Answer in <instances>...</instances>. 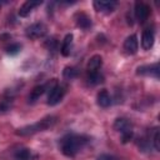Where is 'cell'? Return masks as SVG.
Masks as SVG:
<instances>
[{
    "mask_svg": "<svg viewBox=\"0 0 160 160\" xmlns=\"http://www.w3.org/2000/svg\"><path fill=\"white\" fill-rule=\"evenodd\" d=\"M101 66H102V58L100 55H94L90 58V60L88 62V72L89 74L98 72Z\"/></svg>",
    "mask_w": 160,
    "mask_h": 160,
    "instance_id": "cell-14",
    "label": "cell"
},
{
    "mask_svg": "<svg viewBox=\"0 0 160 160\" xmlns=\"http://www.w3.org/2000/svg\"><path fill=\"white\" fill-rule=\"evenodd\" d=\"M152 145L155 148V150H160V132H159V129L156 128L154 130V136H152Z\"/></svg>",
    "mask_w": 160,
    "mask_h": 160,
    "instance_id": "cell-21",
    "label": "cell"
},
{
    "mask_svg": "<svg viewBox=\"0 0 160 160\" xmlns=\"http://www.w3.org/2000/svg\"><path fill=\"white\" fill-rule=\"evenodd\" d=\"M159 72H160V68L158 62L150 64V65H141L136 69V74L141 75V76H151L155 79H159Z\"/></svg>",
    "mask_w": 160,
    "mask_h": 160,
    "instance_id": "cell-6",
    "label": "cell"
},
{
    "mask_svg": "<svg viewBox=\"0 0 160 160\" xmlns=\"http://www.w3.org/2000/svg\"><path fill=\"white\" fill-rule=\"evenodd\" d=\"M96 160H119V158H116L114 155H110V154H101L96 158Z\"/></svg>",
    "mask_w": 160,
    "mask_h": 160,
    "instance_id": "cell-22",
    "label": "cell"
},
{
    "mask_svg": "<svg viewBox=\"0 0 160 160\" xmlns=\"http://www.w3.org/2000/svg\"><path fill=\"white\" fill-rule=\"evenodd\" d=\"M56 122V116H52V115H49V116H45L42 118L41 120L31 124V125H26V126H22L20 129H18L15 131L16 135H20V136H29V135H34L36 132H40V131H45L48 129H50L51 126H54Z\"/></svg>",
    "mask_w": 160,
    "mask_h": 160,
    "instance_id": "cell-2",
    "label": "cell"
},
{
    "mask_svg": "<svg viewBox=\"0 0 160 160\" xmlns=\"http://www.w3.org/2000/svg\"><path fill=\"white\" fill-rule=\"evenodd\" d=\"M114 129L121 134V141L124 144L129 142L132 139V135H134L132 125H131V122L128 119H125V118H118L115 120V122H114Z\"/></svg>",
    "mask_w": 160,
    "mask_h": 160,
    "instance_id": "cell-3",
    "label": "cell"
},
{
    "mask_svg": "<svg viewBox=\"0 0 160 160\" xmlns=\"http://www.w3.org/2000/svg\"><path fill=\"white\" fill-rule=\"evenodd\" d=\"M26 36L30 39H40L46 35L48 28L44 22H34L26 28Z\"/></svg>",
    "mask_w": 160,
    "mask_h": 160,
    "instance_id": "cell-4",
    "label": "cell"
},
{
    "mask_svg": "<svg viewBox=\"0 0 160 160\" xmlns=\"http://www.w3.org/2000/svg\"><path fill=\"white\" fill-rule=\"evenodd\" d=\"M45 91H46V90H45V85H44V84H42V85H36V86L30 91V94H29V98H28V99H29V102H31V104L35 102Z\"/></svg>",
    "mask_w": 160,
    "mask_h": 160,
    "instance_id": "cell-16",
    "label": "cell"
},
{
    "mask_svg": "<svg viewBox=\"0 0 160 160\" xmlns=\"http://www.w3.org/2000/svg\"><path fill=\"white\" fill-rule=\"evenodd\" d=\"M31 156V152L26 148H20L14 152V159L15 160H29Z\"/></svg>",
    "mask_w": 160,
    "mask_h": 160,
    "instance_id": "cell-17",
    "label": "cell"
},
{
    "mask_svg": "<svg viewBox=\"0 0 160 160\" xmlns=\"http://www.w3.org/2000/svg\"><path fill=\"white\" fill-rule=\"evenodd\" d=\"M88 82H89L90 85H92V86L99 85V84L104 82V76L100 74V71H98V72H92V74H89V76H88Z\"/></svg>",
    "mask_w": 160,
    "mask_h": 160,
    "instance_id": "cell-18",
    "label": "cell"
},
{
    "mask_svg": "<svg viewBox=\"0 0 160 160\" xmlns=\"http://www.w3.org/2000/svg\"><path fill=\"white\" fill-rule=\"evenodd\" d=\"M10 38H11V35L4 34V35H1V36H0V40H2V41H4V39H10Z\"/></svg>",
    "mask_w": 160,
    "mask_h": 160,
    "instance_id": "cell-24",
    "label": "cell"
},
{
    "mask_svg": "<svg viewBox=\"0 0 160 160\" xmlns=\"http://www.w3.org/2000/svg\"><path fill=\"white\" fill-rule=\"evenodd\" d=\"M138 49H139L138 36L134 35V34L130 35V36H128V38L125 39V41H124V50H125L128 54L132 55V54H135V52L138 51Z\"/></svg>",
    "mask_w": 160,
    "mask_h": 160,
    "instance_id": "cell-9",
    "label": "cell"
},
{
    "mask_svg": "<svg viewBox=\"0 0 160 160\" xmlns=\"http://www.w3.org/2000/svg\"><path fill=\"white\" fill-rule=\"evenodd\" d=\"M72 34H66L64 40H62V45L60 49V52L62 56H69L71 52V46H72Z\"/></svg>",
    "mask_w": 160,
    "mask_h": 160,
    "instance_id": "cell-15",
    "label": "cell"
},
{
    "mask_svg": "<svg viewBox=\"0 0 160 160\" xmlns=\"http://www.w3.org/2000/svg\"><path fill=\"white\" fill-rule=\"evenodd\" d=\"M96 102H98V105L100 108H108V106H110L111 102H112V100H111V96H110L109 91L105 90V89L100 90L98 92V95H96Z\"/></svg>",
    "mask_w": 160,
    "mask_h": 160,
    "instance_id": "cell-11",
    "label": "cell"
},
{
    "mask_svg": "<svg viewBox=\"0 0 160 160\" xmlns=\"http://www.w3.org/2000/svg\"><path fill=\"white\" fill-rule=\"evenodd\" d=\"M75 21H76V25L79 28H81V29H84V30L90 29L91 25H92V21L90 19V16H88L84 12H78L75 15Z\"/></svg>",
    "mask_w": 160,
    "mask_h": 160,
    "instance_id": "cell-13",
    "label": "cell"
},
{
    "mask_svg": "<svg viewBox=\"0 0 160 160\" xmlns=\"http://www.w3.org/2000/svg\"><path fill=\"white\" fill-rule=\"evenodd\" d=\"M150 11H151V9H150V6H149L148 4L142 2V1H138V2H135L134 15H135L136 20H139L140 22H144V21L149 18Z\"/></svg>",
    "mask_w": 160,
    "mask_h": 160,
    "instance_id": "cell-7",
    "label": "cell"
},
{
    "mask_svg": "<svg viewBox=\"0 0 160 160\" xmlns=\"http://www.w3.org/2000/svg\"><path fill=\"white\" fill-rule=\"evenodd\" d=\"M78 74H79V71H78V69L74 68V66H66V68L62 70V76H64L65 79H68V80L75 79V78L78 76Z\"/></svg>",
    "mask_w": 160,
    "mask_h": 160,
    "instance_id": "cell-19",
    "label": "cell"
},
{
    "mask_svg": "<svg viewBox=\"0 0 160 160\" xmlns=\"http://www.w3.org/2000/svg\"><path fill=\"white\" fill-rule=\"evenodd\" d=\"M154 41H155V35H154V31L150 30V29H146L142 31V35H141V46L144 50H150L154 45Z\"/></svg>",
    "mask_w": 160,
    "mask_h": 160,
    "instance_id": "cell-10",
    "label": "cell"
},
{
    "mask_svg": "<svg viewBox=\"0 0 160 160\" xmlns=\"http://www.w3.org/2000/svg\"><path fill=\"white\" fill-rule=\"evenodd\" d=\"M89 142V138L85 135L68 134L60 140V150L68 158H74L79 151H81Z\"/></svg>",
    "mask_w": 160,
    "mask_h": 160,
    "instance_id": "cell-1",
    "label": "cell"
},
{
    "mask_svg": "<svg viewBox=\"0 0 160 160\" xmlns=\"http://www.w3.org/2000/svg\"><path fill=\"white\" fill-rule=\"evenodd\" d=\"M66 90H65V86L60 85V84H56L50 91H49V95H48V105L50 106H54L56 104H59L64 95H65Z\"/></svg>",
    "mask_w": 160,
    "mask_h": 160,
    "instance_id": "cell-5",
    "label": "cell"
},
{
    "mask_svg": "<svg viewBox=\"0 0 160 160\" xmlns=\"http://www.w3.org/2000/svg\"><path fill=\"white\" fill-rule=\"evenodd\" d=\"M94 8L96 11H100V12H105V14H110L115 10L118 2L116 1H104V0H96L92 2Z\"/></svg>",
    "mask_w": 160,
    "mask_h": 160,
    "instance_id": "cell-8",
    "label": "cell"
},
{
    "mask_svg": "<svg viewBox=\"0 0 160 160\" xmlns=\"http://www.w3.org/2000/svg\"><path fill=\"white\" fill-rule=\"evenodd\" d=\"M20 50H21V45L19 42H12L6 48V52L9 55H16L18 52H20Z\"/></svg>",
    "mask_w": 160,
    "mask_h": 160,
    "instance_id": "cell-20",
    "label": "cell"
},
{
    "mask_svg": "<svg viewBox=\"0 0 160 160\" xmlns=\"http://www.w3.org/2000/svg\"><path fill=\"white\" fill-rule=\"evenodd\" d=\"M39 5H41V1H32V0H29V1H25L21 6H20V9H19V15L21 16V18H25V16H28L36 6H39Z\"/></svg>",
    "mask_w": 160,
    "mask_h": 160,
    "instance_id": "cell-12",
    "label": "cell"
},
{
    "mask_svg": "<svg viewBox=\"0 0 160 160\" xmlns=\"http://www.w3.org/2000/svg\"><path fill=\"white\" fill-rule=\"evenodd\" d=\"M56 45H58V42H56L55 39H50V40L45 44V46H48L49 50H55V49H56Z\"/></svg>",
    "mask_w": 160,
    "mask_h": 160,
    "instance_id": "cell-23",
    "label": "cell"
}]
</instances>
